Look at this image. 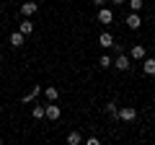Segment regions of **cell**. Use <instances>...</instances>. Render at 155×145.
Segmentation results:
<instances>
[{
	"label": "cell",
	"mask_w": 155,
	"mask_h": 145,
	"mask_svg": "<svg viewBox=\"0 0 155 145\" xmlns=\"http://www.w3.org/2000/svg\"><path fill=\"white\" fill-rule=\"evenodd\" d=\"M116 119H119V122H129V124H132L134 119H137V109H134V106H119Z\"/></svg>",
	"instance_id": "1"
},
{
	"label": "cell",
	"mask_w": 155,
	"mask_h": 145,
	"mask_svg": "<svg viewBox=\"0 0 155 145\" xmlns=\"http://www.w3.org/2000/svg\"><path fill=\"white\" fill-rule=\"evenodd\" d=\"M111 67H116V70L127 72L129 67H132V57H129L127 52H119V55H116V60H114V65H111Z\"/></svg>",
	"instance_id": "2"
},
{
	"label": "cell",
	"mask_w": 155,
	"mask_h": 145,
	"mask_svg": "<svg viewBox=\"0 0 155 145\" xmlns=\"http://www.w3.org/2000/svg\"><path fill=\"white\" fill-rule=\"evenodd\" d=\"M44 117H47V119H52V122H57V119L62 117V109L54 104V101H49V104L44 106Z\"/></svg>",
	"instance_id": "3"
},
{
	"label": "cell",
	"mask_w": 155,
	"mask_h": 145,
	"mask_svg": "<svg viewBox=\"0 0 155 145\" xmlns=\"http://www.w3.org/2000/svg\"><path fill=\"white\" fill-rule=\"evenodd\" d=\"M98 23H104V26H109V23H114V11L106 5L98 8Z\"/></svg>",
	"instance_id": "4"
},
{
	"label": "cell",
	"mask_w": 155,
	"mask_h": 145,
	"mask_svg": "<svg viewBox=\"0 0 155 145\" xmlns=\"http://www.w3.org/2000/svg\"><path fill=\"white\" fill-rule=\"evenodd\" d=\"M36 11H39V3H34V0H26V3H21V16H23V18H31Z\"/></svg>",
	"instance_id": "5"
},
{
	"label": "cell",
	"mask_w": 155,
	"mask_h": 145,
	"mask_svg": "<svg viewBox=\"0 0 155 145\" xmlns=\"http://www.w3.org/2000/svg\"><path fill=\"white\" fill-rule=\"evenodd\" d=\"M8 44H11V47H13V49H21V47H23V44H26V36H23V34H21V31H13V34H11V36H8Z\"/></svg>",
	"instance_id": "6"
},
{
	"label": "cell",
	"mask_w": 155,
	"mask_h": 145,
	"mask_svg": "<svg viewBox=\"0 0 155 145\" xmlns=\"http://www.w3.org/2000/svg\"><path fill=\"white\" fill-rule=\"evenodd\" d=\"M129 57H132V60H140V62H142L145 57H147V49H145L142 44H134L132 49H129Z\"/></svg>",
	"instance_id": "7"
},
{
	"label": "cell",
	"mask_w": 155,
	"mask_h": 145,
	"mask_svg": "<svg viewBox=\"0 0 155 145\" xmlns=\"http://www.w3.org/2000/svg\"><path fill=\"white\" fill-rule=\"evenodd\" d=\"M142 72L150 75V78L155 75V57H145V60H142Z\"/></svg>",
	"instance_id": "8"
},
{
	"label": "cell",
	"mask_w": 155,
	"mask_h": 145,
	"mask_svg": "<svg viewBox=\"0 0 155 145\" xmlns=\"http://www.w3.org/2000/svg\"><path fill=\"white\" fill-rule=\"evenodd\" d=\"M127 26L132 29V31H137V29L142 26V18H140V13H129V16H127Z\"/></svg>",
	"instance_id": "9"
},
{
	"label": "cell",
	"mask_w": 155,
	"mask_h": 145,
	"mask_svg": "<svg viewBox=\"0 0 155 145\" xmlns=\"http://www.w3.org/2000/svg\"><path fill=\"white\" fill-rule=\"evenodd\" d=\"M41 93H44L47 101H57V99H60V91H57L54 86H47V88H41Z\"/></svg>",
	"instance_id": "10"
},
{
	"label": "cell",
	"mask_w": 155,
	"mask_h": 145,
	"mask_svg": "<svg viewBox=\"0 0 155 145\" xmlns=\"http://www.w3.org/2000/svg\"><path fill=\"white\" fill-rule=\"evenodd\" d=\"M98 44L104 47V49H111V44H114V36H111L109 31H104V34L98 36Z\"/></svg>",
	"instance_id": "11"
},
{
	"label": "cell",
	"mask_w": 155,
	"mask_h": 145,
	"mask_svg": "<svg viewBox=\"0 0 155 145\" xmlns=\"http://www.w3.org/2000/svg\"><path fill=\"white\" fill-rule=\"evenodd\" d=\"M39 93H41V86H34V88L28 91V93H23V99H21V101H23V104H31V101L36 99Z\"/></svg>",
	"instance_id": "12"
},
{
	"label": "cell",
	"mask_w": 155,
	"mask_h": 145,
	"mask_svg": "<svg viewBox=\"0 0 155 145\" xmlns=\"http://www.w3.org/2000/svg\"><path fill=\"white\" fill-rule=\"evenodd\" d=\"M104 114H106V117H111V119H116V114H119V106H116L114 101H109V104L104 106Z\"/></svg>",
	"instance_id": "13"
},
{
	"label": "cell",
	"mask_w": 155,
	"mask_h": 145,
	"mask_svg": "<svg viewBox=\"0 0 155 145\" xmlns=\"http://www.w3.org/2000/svg\"><path fill=\"white\" fill-rule=\"evenodd\" d=\"M18 31H21V34H23V36H28V34H31V31H34V23H31V21H28V18H23V21H21V23H18Z\"/></svg>",
	"instance_id": "14"
},
{
	"label": "cell",
	"mask_w": 155,
	"mask_h": 145,
	"mask_svg": "<svg viewBox=\"0 0 155 145\" xmlns=\"http://www.w3.org/2000/svg\"><path fill=\"white\" fill-rule=\"evenodd\" d=\"M80 143H83L80 132H67V145H80Z\"/></svg>",
	"instance_id": "15"
},
{
	"label": "cell",
	"mask_w": 155,
	"mask_h": 145,
	"mask_svg": "<svg viewBox=\"0 0 155 145\" xmlns=\"http://www.w3.org/2000/svg\"><path fill=\"white\" fill-rule=\"evenodd\" d=\"M145 8V0H129V11L132 13H140Z\"/></svg>",
	"instance_id": "16"
},
{
	"label": "cell",
	"mask_w": 155,
	"mask_h": 145,
	"mask_svg": "<svg viewBox=\"0 0 155 145\" xmlns=\"http://www.w3.org/2000/svg\"><path fill=\"white\" fill-rule=\"evenodd\" d=\"M98 65H101V67H104V70H109V67H111V65H114V60H111V57H109V55H104V57H101V60H98Z\"/></svg>",
	"instance_id": "17"
},
{
	"label": "cell",
	"mask_w": 155,
	"mask_h": 145,
	"mask_svg": "<svg viewBox=\"0 0 155 145\" xmlns=\"http://www.w3.org/2000/svg\"><path fill=\"white\" fill-rule=\"evenodd\" d=\"M31 114H34V119H44V106H34Z\"/></svg>",
	"instance_id": "18"
},
{
	"label": "cell",
	"mask_w": 155,
	"mask_h": 145,
	"mask_svg": "<svg viewBox=\"0 0 155 145\" xmlns=\"http://www.w3.org/2000/svg\"><path fill=\"white\" fill-rule=\"evenodd\" d=\"M91 3H93V5H98V8H101V5H106V3H109V0H91Z\"/></svg>",
	"instance_id": "19"
},
{
	"label": "cell",
	"mask_w": 155,
	"mask_h": 145,
	"mask_svg": "<svg viewBox=\"0 0 155 145\" xmlns=\"http://www.w3.org/2000/svg\"><path fill=\"white\" fill-rule=\"evenodd\" d=\"M111 5H124V0H109Z\"/></svg>",
	"instance_id": "20"
},
{
	"label": "cell",
	"mask_w": 155,
	"mask_h": 145,
	"mask_svg": "<svg viewBox=\"0 0 155 145\" xmlns=\"http://www.w3.org/2000/svg\"><path fill=\"white\" fill-rule=\"evenodd\" d=\"M0 13H3V3H0Z\"/></svg>",
	"instance_id": "21"
},
{
	"label": "cell",
	"mask_w": 155,
	"mask_h": 145,
	"mask_svg": "<svg viewBox=\"0 0 155 145\" xmlns=\"http://www.w3.org/2000/svg\"><path fill=\"white\" fill-rule=\"evenodd\" d=\"M0 143H3V137H0Z\"/></svg>",
	"instance_id": "22"
}]
</instances>
